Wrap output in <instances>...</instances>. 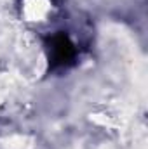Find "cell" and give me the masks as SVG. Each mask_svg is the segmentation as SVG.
I'll return each instance as SVG.
<instances>
[{"label": "cell", "mask_w": 148, "mask_h": 149, "mask_svg": "<svg viewBox=\"0 0 148 149\" xmlns=\"http://www.w3.org/2000/svg\"><path fill=\"white\" fill-rule=\"evenodd\" d=\"M54 12L52 0H21L19 14L21 19L28 24H45Z\"/></svg>", "instance_id": "6da1fadb"}, {"label": "cell", "mask_w": 148, "mask_h": 149, "mask_svg": "<svg viewBox=\"0 0 148 149\" xmlns=\"http://www.w3.org/2000/svg\"><path fill=\"white\" fill-rule=\"evenodd\" d=\"M91 120L94 123H98L99 127L105 128H117L122 127V120H124V113L118 108H111V106H103L94 113H91Z\"/></svg>", "instance_id": "7a4b0ae2"}]
</instances>
